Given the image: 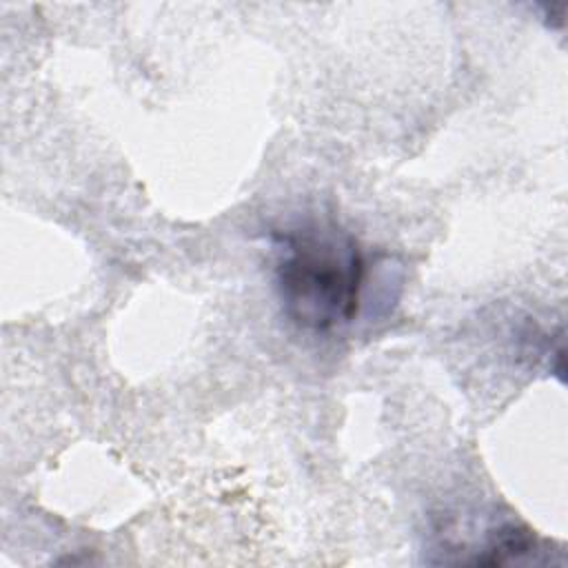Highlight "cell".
I'll use <instances>...</instances> for the list:
<instances>
[{
  "mask_svg": "<svg viewBox=\"0 0 568 568\" xmlns=\"http://www.w3.org/2000/svg\"><path fill=\"white\" fill-rule=\"evenodd\" d=\"M275 293L282 313L308 333H331L359 311L364 255L337 224L311 222L273 233Z\"/></svg>",
  "mask_w": 568,
  "mask_h": 568,
  "instance_id": "cell-1",
  "label": "cell"
}]
</instances>
